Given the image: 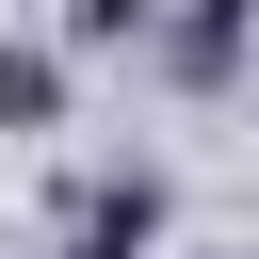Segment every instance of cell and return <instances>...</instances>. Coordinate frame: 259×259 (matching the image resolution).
Returning a JSON list of instances; mask_svg holds the SVG:
<instances>
[{"label":"cell","mask_w":259,"mask_h":259,"mask_svg":"<svg viewBox=\"0 0 259 259\" xmlns=\"http://www.w3.org/2000/svg\"><path fill=\"white\" fill-rule=\"evenodd\" d=\"M49 113H65V65L49 49H0V130H49Z\"/></svg>","instance_id":"1"},{"label":"cell","mask_w":259,"mask_h":259,"mask_svg":"<svg viewBox=\"0 0 259 259\" xmlns=\"http://www.w3.org/2000/svg\"><path fill=\"white\" fill-rule=\"evenodd\" d=\"M178 65L227 81V65H243V0H194V16H178Z\"/></svg>","instance_id":"2"}]
</instances>
